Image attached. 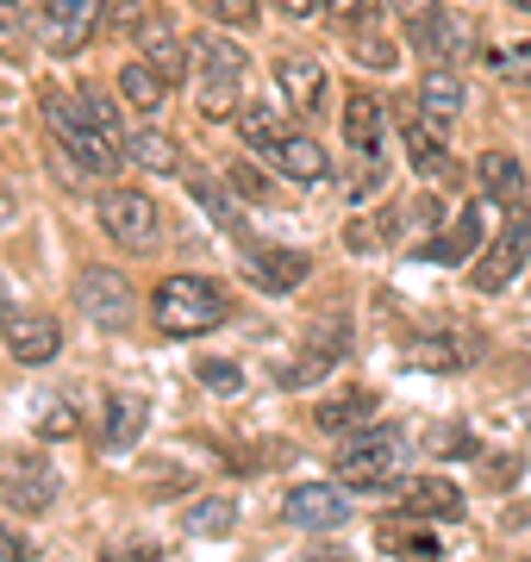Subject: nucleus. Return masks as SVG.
Instances as JSON below:
<instances>
[{"mask_svg":"<svg viewBox=\"0 0 531 562\" xmlns=\"http://www.w3.org/2000/svg\"><path fill=\"white\" fill-rule=\"evenodd\" d=\"M238 132H245V144L269 162V169H275V176H287V181H326L331 176L326 144H313L307 132H294L275 106L250 101L245 113H238Z\"/></svg>","mask_w":531,"mask_h":562,"instance_id":"obj_1","label":"nucleus"},{"mask_svg":"<svg viewBox=\"0 0 531 562\" xmlns=\"http://www.w3.org/2000/svg\"><path fill=\"white\" fill-rule=\"evenodd\" d=\"M150 313H157V331L163 338H201V331L231 319V294L213 276H169L150 294Z\"/></svg>","mask_w":531,"mask_h":562,"instance_id":"obj_2","label":"nucleus"},{"mask_svg":"<svg viewBox=\"0 0 531 562\" xmlns=\"http://www.w3.org/2000/svg\"><path fill=\"white\" fill-rule=\"evenodd\" d=\"M44 125H50V138L63 144V150H69V157L82 162L88 176H113V169H120L125 162V150L113 138H106L101 125L88 120L82 113V101H76V88H44Z\"/></svg>","mask_w":531,"mask_h":562,"instance_id":"obj_3","label":"nucleus"},{"mask_svg":"<svg viewBox=\"0 0 531 562\" xmlns=\"http://www.w3.org/2000/svg\"><path fill=\"white\" fill-rule=\"evenodd\" d=\"M238 88H245V44H231L225 32L194 38V106L206 120H231V113H245Z\"/></svg>","mask_w":531,"mask_h":562,"instance_id":"obj_4","label":"nucleus"},{"mask_svg":"<svg viewBox=\"0 0 531 562\" xmlns=\"http://www.w3.org/2000/svg\"><path fill=\"white\" fill-rule=\"evenodd\" d=\"M400 457H407L400 431L394 425H369V431L338 443V482L344 487H388L400 475Z\"/></svg>","mask_w":531,"mask_h":562,"instance_id":"obj_5","label":"nucleus"},{"mask_svg":"<svg viewBox=\"0 0 531 562\" xmlns=\"http://www.w3.org/2000/svg\"><path fill=\"white\" fill-rule=\"evenodd\" d=\"M32 7H38V44L50 57H76L106 13V0H32Z\"/></svg>","mask_w":531,"mask_h":562,"instance_id":"obj_6","label":"nucleus"},{"mask_svg":"<svg viewBox=\"0 0 531 562\" xmlns=\"http://www.w3.org/2000/svg\"><path fill=\"white\" fill-rule=\"evenodd\" d=\"M101 225H106V238L113 244H125V250H150L157 244V201L150 194H138V188H106L101 194Z\"/></svg>","mask_w":531,"mask_h":562,"instance_id":"obj_7","label":"nucleus"},{"mask_svg":"<svg viewBox=\"0 0 531 562\" xmlns=\"http://www.w3.org/2000/svg\"><path fill=\"white\" fill-rule=\"evenodd\" d=\"M531 257V201L507 220V232L488 244V257H475V294H500Z\"/></svg>","mask_w":531,"mask_h":562,"instance_id":"obj_8","label":"nucleus"},{"mask_svg":"<svg viewBox=\"0 0 531 562\" xmlns=\"http://www.w3.org/2000/svg\"><path fill=\"white\" fill-rule=\"evenodd\" d=\"M0 344H7V357L25 362V369H38L63 350V331L50 313H25V306H7L0 313Z\"/></svg>","mask_w":531,"mask_h":562,"instance_id":"obj_9","label":"nucleus"},{"mask_svg":"<svg viewBox=\"0 0 531 562\" xmlns=\"http://www.w3.org/2000/svg\"><path fill=\"white\" fill-rule=\"evenodd\" d=\"M238 250H245L250 281H257V288H269V294H287V288H301V281H307V269H313L301 250H287V244H269V238H238Z\"/></svg>","mask_w":531,"mask_h":562,"instance_id":"obj_10","label":"nucleus"},{"mask_svg":"<svg viewBox=\"0 0 531 562\" xmlns=\"http://www.w3.org/2000/svg\"><path fill=\"white\" fill-rule=\"evenodd\" d=\"M400 32H407V44H419L431 63H456V57H463V50L475 44V32L456 20V13H444V7H426V13H413Z\"/></svg>","mask_w":531,"mask_h":562,"instance_id":"obj_11","label":"nucleus"},{"mask_svg":"<svg viewBox=\"0 0 531 562\" xmlns=\"http://www.w3.org/2000/svg\"><path fill=\"white\" fill-rule=\"evenodd\" d=\"M76 301H82V313L94 325H106V331H120V325L132 319V288H125L120 269H82Z\"/></svg>","mask_w":531,"mask_h":562,"instance_id":"obj_12","label":"nucleus"},{"mask_svg":"<svg viewBox=\"0 0 531 562\" xmlns=\"http://www.w3.org/2000/svg\"><path fill=\"white\" fill-rule=\"evenodd\" d=\"M282 513L287 525H307V531H338L350 519V501L338 494L331 482H301L282 494Z\"/></svg>","mask_w":531,"mask_h":562,"instance_id":"obj_13","label":"nucleus"},{"mask_svg":"<svg viewBox=\"0 0 531 562\" xmlns=\"http://www.w3.org/2000/svg\"><path fill=\"white\" fill-rule=\"evenodd\" d=\"M0 501L13 506V513H44V506L57 501V475L25 450V457H13V469L0 475Z\"/></svg>","mask_w":531,"mask_h":562,"instance_id":"obj_14","label":"nucleus"},{"mask_svg":"<svg viewBox=\"0 0 531 562\" xmlns=\"http://www.w3.org/2000/svg\"><path fill=\"white\" fill-rule=\"evenodd\" d=\"M275 88H282V101L294 106V113H307V120H319L326 113V69L313 57H275Z\"/></svg>","mask_w":531,"mask_h":562,"instance_id":"obj_15","label":"nucleus"},{"mask_svg":"<svg viewBox=\"0 0 531 562\" xmlns=\"http://www.w3.org/2000/svg\"><path fill=\"white\" fill-rule=\"evenodd\" d=\"M394 506L407 519H456L463 513V494L438 475H413V482H394Z\"/></svg>","mask_w":531,"mask_h":562,"instance_id":"obj_16","label":"nucleus"},{"mask_svg":"<svg viewBox=\"0 0 531 562\" xmlns=\"http://www.w3.org/2000/svg\"><path fill=\"white\" fill-rule=\"evenodd\" d=\"M475 176H482V194H488L494 206H507V213H519L526 206V169H519V157H507V150H482V162H475Z\"/></svg>","mask_w":531,"mask_h":562,"instance_id":"obj_17","label":"nucleus"},{"mask_svg":"<svg viewBox=\"0 0 531 562\" xmlns=\"http://www.w3.org/2000/svg\"><path fill=\"white\" fill-rule=\"evenodd\" d=\"M344 144L357 157H375L388 144V106L375 101V94H350L344 101Z\"/></svg>","mask_w":531,"mask_h":562,"instance_id":"obj_18","label":"nucleus"},{"mask_svg":"<svg viewBox=\"0 0 531 562\" xmlns=\"http://www.w3.org/2000/svg\"><path fill=\"white\" fill-rule=\"evenodd\" d=\"M475 244H482V206H463V213L450 220V232H438L431 244H419L413 257L419 262H470Z\"/></svg>","mask_w":531,"mask_h":562,"instance_id":"obj_19","label":"nucleus"},{"mask_svg":"<svg viewBox=\"0 0 531 562\" xmlns=\"http://www.w3.org/2000/svg\"><path fill=\"white\" fill-rule=\"evenodd\" d=\"M350 57L363 63V69H400V44L388 38V13H369V20L350 25Z\"/></svg>","mask_w":531,"mask_h":562,"instance_id":"obj_20","label":"nucleus"},{"mask_svg":"<svg viewBox=\"0 0 531 562\" xmlns=\"http://www.w3.org/2000/svg\"><path fill=\"white\" fill-rule=\"evenodd\" d=\"M150 425V406L144 394H106V419H101V443L106 450H132Z\"/></svg>","mask_w":531,"mask_h":562,"instance_id":"obj_21","label":"nucleus"},{"mask_svg":"<svg viewBox=\"0 0 531 562\" xmlns=\"http://www.w3.org/2000/svg\"><path fill=\"white\" fill-rule=\"evenodd\" d=\"M313 419L326 425V431H369L375 425V394L369 387H350V394H326V401L313 406Z\"/></svg>","mask_w":531,"mask_h":562,"instance_id":"obj_22","label":"nucleus"},{"mask_svg":"<svg viewBox=\"0 0 531 562\" xmlns=\"http://www.w3.org/2000/svg\"><path fill=\"white\" fill-rule=\"evenodd\" d=\"M407 157L426 181L450 176V144H444V125H426V120H407Z\"/></svg>","mask_w":531,"mask_h":562,"instance_id":"obj_23","label":"nucleus"},{"mask_svg":"<svg viewBox=\"0 0 531 562\" xmlns=\"http://www.w3.org/2000/svg\"><path fill=\"white\" fill-rule=\"evenodd\" d=\"M125 157L138 162V169H157V176H182V150H176V138L150 132V125H138V132L125 138Z\"/></svg>","mask_w":531,"mask_h":562,"instance_id":"obj_24","label":"nucleus"},{"mask_svg":"<svg viewBox=\"0 0 531 562\" xmlns=\"http://www.w3.org/2000/svg\"><path fill=\"white\" fill-rule=\"evenodd\" d=\"M120 94H125V106H138V113H157V106L169 101V81L138 57V63H125V69H120Z\"/></svg>","mask_w":531,"mask_h":562,"instance_id":"obj_25","label":"nucleus"},{"mask_svg":"<svg viewBox=\"0 0 531 562\" xmlns=\"http://www.w3.org/2000/svg\"><path fill=\"white\" fill-rule=\"evenodd\" d=\"M238 525V494H206V501L188 506V531L194 538H225Z\"/></svg>","mask_w":531,"mask_h":562,"instance_id":"obj_26","label":"nucleus"},{"mask_svg":"<svg viewBox=\"0 0 531 562\" xmlns=\"http://www.w3.org/2000/svg\"><path fill=\"white\" fill-rule=\"evenodd\" d=\"M188 194L206 206V220L213 225H225L231 238H245V225H238V201H225V188L213 176H201V169H188Z\"/></svg>","mask_w":531,"mask_h":562,"instance_id":"obj_27","label":"nucleus"},{"mask_svg":"<svg viewBox=\"0 0 531 562\" xmlns=\"http://www.w3.org/2000/svg\"><path fill=\"white\" fill-rule=\"evenodd\" d=\"M419 101H426V113H438V120H456V113H463V81L450 76V69H431V76L419 81Z\"/></svg>","mask_w":531,"mask_h":562,"instance_id":"obj_28","label":"nucleus"},{"mask_svg":"<svg viewBox=\"0 0 531 562\" xmlns=\"http://www.w3.org/2000/svg\"><path fill=\"white\" fill-rule=\"evenodd\" d=\"M394 232H400V220H394V213H375V220H350L344 244L357 250V257H369V250H382V244H394Z\"/></svg>","mask_w":531,"mask_h":562,"instance_id":"obj_29","label":"nucleus"},{"mask_svg":"<svg viewBox=\"0 0 531 562\" xmlns=\"http://www.w3.org/2000/svg\"><path fill=\"white\" fill-rule=\"evenodd\" d=\"M382 550H400V557H419V562H438L444 543L431 531H407V525H382Z\"/></svg>","mask_w":531,"mask_h":562,"instance_id":"obj_30","label":"nucleus"},{"mask_svg":"<svg viewBox=\"0 0 531 562\" xmlns=\"http://www.w3.org/2000/svg\"><path fill=\"white\" fill-rule=\"evenodd\" d=\"M225 188L238 194V206H263V201H275V188H269V176H257L250 162H231V169H225Z\"/></svg>","mask_w":531,"mask_h":562,"instance_id":"obj_31","label":"nucleus"},{"mask_svg":"<svg viewBox=\"0 0 531 562\" xmlns=\"http://www.w3.org/2000/svg\"><path fill=\"white\" fill-rule=\"evenodd\" d=\"M482 63H488L500 81H526V88H531V44H500V50H482Z\"/></svg>","mask_w":531,"mask_h":562,"instance_id":"obj_32","label":"nucleus"},{"mask_svg":"<svg viewBox=\"0 0 531 562\" xmlns=\"http://www.w3.org/2000/svg\"><path fill=\"white\" fill-rule=\"evenodd\" d=\"M194 375H201V387H206V394H225V401H231V394H245V369H238V362L206 357L201 369H194Z\"/></svg>","mask_w":531,"mask_h":562,"instance_id":"obj_33","label":"nucleus"},{"mask_svg":"<svg viewBox=\"0 0 531 562\" xmlns=\"http://www.w3.org/2000/svg\"><path fill=\"white\" fill-rule=\"evenodd\" d=\"M76 101H82V113H88V120H94V125L106 132V138H113V144L125 150V138H132V132H125V125H120V113L106 106V94H94V88H76Z\"/></svg>","mask_w":531,"mask_h":562,"instance_id":"obj_34","label":"nucleus"},{"mask_svg":"<svg viewBox=\"0 0 531 562\" xmlns=\"http://www.w3.org/2000/svg\"><path fill=\"white\" fill-rule=\"evenodd\" d=\"M201 13L231 25V32H245V25H257V0H201Z\"/></svg>","mask_w":531,"mask_h":562,"instance_id":"obj_35","label":"nucleus"},{"mask_svg":"<svg viewBox=\"0 0 531 562\" xmlns=\"http://www.w3.org/2000/svg\"><path fill=\"white\" fill-rule=\"evenodd\" d=\"M76 431H82V419H76L63 401H50V406L38 413V438H76Z\"/></svg>","mask_w":531,"mask_h":562,"instance_id":"obj_36","label":"nucleus"},{"mask_svg":"<svg viewBox=\"0 0 531 562\" xmlns=\"http://www.w3.org/2000/svg\"><path fill=\"white\" fill-rule=\"evenodd\" d=\"M431 457H475V438L463 425H438L431 431Z\"/></svg>","mask_w":531,"mask_h":562,"instance_id":"obj_37","label":"nucleus"},{"mask_svg":"<svg viewBox=\"0 0 531 562\" xmlns=\"http://www.w3.org/2000/svg\"><path fill=\"white\" fill-rule=\"evenodd\" d=\"M150 20H157V13H150L144 0H120V7H113V32H120V38H138Z\"/></svg>","mask_w":531,"mask_h":562,"instance_id":"obj_38","label":"nucleus"},{"mask_svg":"<svg viewBox=\"0 0 531 562\" xmlns=\"http://www.w3.org/2000/svg\"><path fill=\"white\" fill-rule=\"evenodd\" d=\"M0 562H38V543L20 525H0Z\"/></svg>","mask_w":531,"mask_h":562,"instance_id":"obj_39","label":"nucleus"},{"mask_svg":"<svg viewBox=\"0 0 531 562\" xmlns=\"http://www.w3.org/2000/svg\"><path fill=\"white\" fill-rule=\"evenodd\" d=\"M0 38H7V50H25V7L20 0H0Z\"/></svg>","mask_w":531,"mask_h":562,"instance_id":"obj_40","label":"nucleus"},{"mask_svg":"<svg viewBox=\"0 0 531 562\" xmlns=\"http://www.w3.org/2000/svg\"><path fill=\"white\" fill-rule=\"evenodd\" d=\"M101 562H163V550H157V543H113V550H106Z\"/></svg>","mask_w":531,"mask_h":562,"instance_id":"obj_41","label":"nucleus"},{"mask_svg":"<svg viewBox=\"0 0 531 562\" xmlns=\"http://www.w3.org/2000/svg\"><path fill=\"white\" fill-rule=\"evenodd\" d=\"M275 7H282L287 20H313V13H326L331 0H275Z\"/></svg>","mask_w":531,"mask_h":562,"instance_id":"obj_42","label":"nucleus"},{"mask_svg":"<svg viewBox=\"0 0 531 562\" xmlns=\"http://www.w3.org/2000/svg\"><path fill=\"white\" fill-rule=\"evenodd\" d=\"M488 482H494V487L519 482V462H512V457H500V462H494V469H488Z\"/></svg>","mask_w":531,"mask_h":562,"instance_id":"obj_43","label":"nucleus"},{"mask_svg":"<svg viewBox=\"0 0 531 562\" xmlns=\"http://www.w3.org/2000/svg\"><path fill=\"white\" fill-rule=\"evenodd\" d=\"M294 562H350L344 550H307V557H294Z\"/></svg>","mask_w":531,"mask_h":562,"instance_id":"obj_44","label":"nucleus"},{"mask_svg":"<svg viewBox=\"0 0 531 562\" xmlns=\"http://www.w3.org/2000/svg\"><path fill=\"white\" fill-rule=\"evenodd\" d=\"M512 7H519V13H531V0H512Z\"/></svg>","mask_w":531,"mask_h":562,"instance_id":"obj_45","label":"nucleus"},{"mask_svg":"<svg viewBox=\"0 0 531 562\" xmlns=\"http://www.w3.org/2000/svg\"><path fill=\"white\" fill-rule=\"evenodd\" d=\"M0 313H7V301H0Z\"/></svg>","mask_w":531,"mask_h":562,"instance_id":"obj_46","label":"nucleus"}]
</instances>
